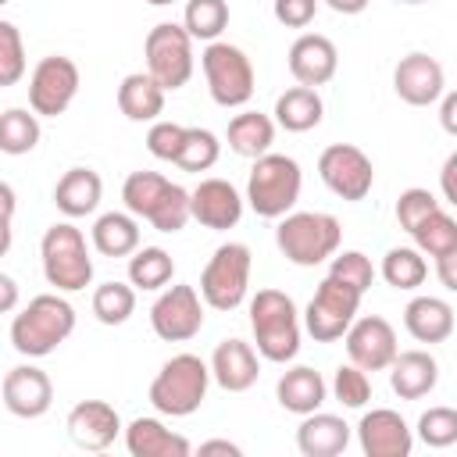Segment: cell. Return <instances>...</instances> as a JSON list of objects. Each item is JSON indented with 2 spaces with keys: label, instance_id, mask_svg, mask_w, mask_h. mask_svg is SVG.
Here are the masks:
<instances>
[{
  "label": "cell",
  "instance_id": "5",
  "mask_svg": "<svg viewBox=\"0 0 457 457\" xmlns=\"http://www.w3.org/2000/svg\"><path fill=\"white\" fill-rule=\"evenodd\" d=\"M39 257L46 282L57 286L61 293H79L93 282V257L86 250V236L68 221H57L43 232Z\"/></svg>",
  "mask_w": 457,
  "mask_h": 457
},
{
  "label": "cell",
  "instance_id": "24",
  "mask_svg": "<svg viewBox=\"0 0 457 457\" xmlns=\"http://www.w3.org/2000/svg\"><path fill=\"white\" fill-rule=\"evenodd\" d=\"M100 193H104V182L93 168H68L54 186V204L68 218H86L96 211Z\"/></svg>",
  "mask_w": 457,
  "mask_h": 457
},
{
  "label": "cell",
  "instance_id": "18",
  "mask_svg": "<svg viewBox=\"0 0 457 457\" xmlns=\"http://www.w3.org/2000/svg\"><path fill=\"white\" fill-rule=\"evenodd\" d=\"M64 428L79 450H107L114 443V436L121 432V418L104 400H82L68 411Z\"/></svg>",
  "mask_w": 457,
  "mask_h": 457
},
{
  "label": "cell",
  "instance_id": "35",
  "mask_svg": "<svg viewBox=\"0 0 457 457\" xmlns=\"http://www.w3.org/2000/svg\"><path fill=\"white\" fill-rule=\"evenodd\" d=\"M428 275V264L421 257V250H411V246H393L386 257H382V278L393 286V289H418Z\"/></svg>",
  "mask_w": 457,
  "mask_h": 457
},
{
  "label": "cell",
  "instance_id": "53",
  "mask_svg": "<svg viewBox=\"0 0 457 457\" xmlns=\"http://www.w3.org/2000/svg\"><path fill=\"white\" fill-rule=\"evenodd\" d=\"M0 289H4V300H0V307H4V311H11V307H14V296H18V286H14V278H11V275H0Z\"/></svg>",
  "mask_w": 457,
  "mask_h": 457
},
{
  "label": "cell",
  "instance_id": "36",
  "mask_svg": "<svg viewBox=\"0 0 457 457\" xmlns=\"http://www.w3.org/2000/svg\"><path fill=\"white\" fill-rule=\"evenodd\" d=\"M182 25L193 39L214 43L228 25V4L225 0H189L186 14H182Z\"/></svg>",
  "mask_w": 457,
  "mask_h": 457
},
{
  "label": "cell",
  "instance_id": "32",
  "mask_svg": "<svg viewBox=\"0 0 457 457\" xmlns=\"http://www.w3.org/2000/svg\"><path fill=\"white\" fill-rule=\"evenodd\" d=\"M171 186H175V182H168V179L157 175V171H132V175L125 179V186H121V200H125V207H129L136 218H146V221H150V218L161 211V204L168 200Z\"/></svg>",
  "mask_w": 457,
  "mask_h": 457
},
{
  "label": "cell",
  "instance_id": "3",
  "mask_svg": "<svg viewBox=\"0 0 457 457\" xmlns=\"http://www.w3.org/2000/svg\"><path fill=\"white\" fill-rule=\"evenodd\" d=\"M211 378H214L211 364H204L196 353H175L171 361H164V368L150 382V403L157 414L189 418L204 403Z\"/></svg>",
  "mask_w": 457,
  "mask_h": 457
},
{
  "label": "cell",
  "instance_id": "30",
  "mask_svg": "<svg viewBox=\"0 0 457 457\" xmlns=\"http://www.w3.org/2000/svg\"><path fill=\"white\" fill-rule=\"evenodd\" d=\"M275 143V121L261 111H243L228 121V146L239 157H264Z\"/></svg>",
  "mask_w": 457,
  "mask_h": 457
},
{
  "label": "cell",
  "instance_id": "28",
  "mask_svg": "<svg viewBox=\"0 0 457 457\" xmlns=\"http://www.w3.org/2000/svg\"><path fill=\"white\" fill-rule=\"evenodd\" d=\"M325 393H328L325 378H321L314 368H307V364L289 368V371L278 378V386H275V396H278V403H282L289 414H314V411L325 403Z\"/></svg>",
  "mask_w": 457,
  "mask_h": 457
},
{
  "label": "cell",
  "instance_id": "12",
  "mask_svg": "<svg viewBox=\"0 0 457 457\" xmlns=\"http://www.w3.org/2000/svg\"><path fill=\"white\" fill-rule=\"evenodd\" d=\"M79 93V68L64 54H50L32 68L29 79V107L43 118H57L71 107Z\"/></svg>",
  "mask_w": 457,
  "mask_h": 457
},
{
  "label": "cell",
  "instance_id": "21",
  "mask_svg": "<svg viewBox=\"0 0 457 457\" xmlns=\"http://www.w3.org/2000/svg\"><path fill=\"white\" fill-rule=\"evenodd\" d=\"M211 375L225 393H246L261 375L253 346L243 339H221L211 353Z\"/></svg>",
  "mask_w": 457,
  "mask_h": 457
},
{
  "label": "cell",
  "instance_id": "43",
  "mask_svg": "<svg viewBox=\"0 0 457 457\" xmlns=\"http://www.w3.org/2000/svg\"><path fill=\"white\" fill-rule=\"evenodd\" d=\"M439 211V200L428 193V189H403L400 193V200H396V221H400V228L403 232H414L428 214H436Z\"/></svg>",
  "mask_w": 457,
  "mask_h": 457
},
{
  "label": "cell",
  "instance_id": "23",
  "mask_svg": "<svg viewBox=\"0 0 457 457\" xmlns=\"http://www.w3.org/2000/svg\"><path fill=\"white\" fill-rule=\"evenodd\" d=\"M125 446L132 457H189L193 453L189 439L164 428L157 418H136L125 428Z\"/></svg>",
  "mask_w": 457,
  "mask_h": 457
},
{
  "label": "cell",
  "instance_id": "44",
  "mask_svg": "<svg viewBox=\"0 0 457 457\" xmlns=\"http://www.w3.org/2000/svg\"><path fill=\"white\" fill-rule=\"evenodd\" d=\"M328 275L343 278L346 286H353V289H361V293H368L371 282H375V268H371V261H368L361 250H343V253H336Z\"/></svg>",
  "mask_w": 457,
  "mask_h": 457
},
{
  "label": "cell",
  "instance_id": "39",
  "mask_svg": "<svg viewBox=\"0 0 457 457\" xmlns=\"http://www.w3.org/2000/svg\"><path fill=\"white\" fill-rule=\"evenodd\" d=\"M218 154H221V143L211 129H186V139H182L175 164L182 171H207V168H214Z\"/></svg>",
  "mask_w": 457,
  "mask_h": 457
},
{
  "label": "cell",
  "instance_id": "51",
  "mask_svg": "<svg viewBox=\"0 0 457 457\" xmlns=\"http://www.w3.org/2000/svg\"><path fill=\"white\" fill-rule=\"evenodd\" d=\"M200 453H228V457H239L243 450L236 443H228V439H207V443H200Z\"/></svg>",
  "mask_w": 457,
  "mask_h": 457
},
{
  "label": "cell",
  "instance_id": "45",
  "mask_svg": "<svg viewBox=\"0 0 457 457\" xmlns=\"http://www.w3.org/2000/svg\"><path fill=\"white\" fill-rule=\"evenodd\" d=\"M182 139H186V125L179 121H154L150 132H146V150L157 157V161H179V150H182Z\"/></svg>",
  "mask_w": 457,
  "mask_h": 457
},
{
  "label": "cell",
  "instance_id": "33",
  "mask_svg": "<svg viewBox=\"0 0 457 457\" xmlns=\"http://www.w3.org/2000/svg\"><path fill=\"white\" fill-rule=\"evenodd\" d=\"M175 275V261L161 246H143L129 257V282L136 289H164Z\"/></svg>",
  "mask_w": 457,
  "mask_h": 457
},
{
  "label": "cell",
  "instance_id": "1",
  "mask_svg": "<svg viewBox=\"0 0 457 457\" xmlns=\"http://www.w3.org/2000/svg\"><path fill=\"white\" fill-rule=\"evenodd\" d=\"M71 332H75V307L57 293H39L11 321V343L25 357L54 353Z\"/></svg>",
  "mask_w": 457,
  "mask_h": 457
},
{
  "label": "cell",
  "instance_id": "11",
  "mask_svg": "<svg viewBox=\"0 0 457 457\" xmlns=\"http://www.w3.org/2000/svg\"><path fill=\"white\" fill-rule=\"evenodd\" d=\"M318 175L321 182L339 196V200H364L371 193V182H375V168H371V157L353 146V143H332L321 150L318 157Z\"/></svg>",
  "mask_w": 457,
  "mask_h": 457
},
{
  "label": "cell",
  "instance_id": "55",
  "mask_svg": "<svg viewBox=\"0 0 457 457\" xmlns=\"http://www.w3.org/2000/svg\"><path fill=\"white\" fill-rule=\"evenodd\" d=\"M393 4H428V0H393Z\"/></svg>",
  "mask_w": 457,
  "mask_h": 457
},
{
  "label": "cell",
  "instance_id": "49",
  "mask_svg": "<svg viewBox=\"0 0 457 457\" xmlns=\"http://www.w3.org/2000/svg\"><path fill=\"white\" fill-rule=\"evenodd\" d=\"M439 125H443V132L457 136V89L443 96V104H439Z\"/></svg>",
  "mask_w": 457,
  "mask_h": 457
},
{
  "label": "cell",
  "instance_id": "40",
  "mask_svg": "<svg viewBox=\"0 0 457 457\" xmlns=\"http://www.w3.org/2000/svg\"><path fill=\"white\" fill-rule=\"evenodd\" d=\"M418 439L432 450L453 446L457 443V411L453 407H428L418 418Z\"/></svg>",
  "mask_w": 457,
  "mask_h": 457
},
{
  "label": "cell",
  "instance_id": "27",
  "mask_svg": "<svg viewBox=\"0 0 457 457\" xmlns=\"http://www.w3.org/2000/svg\"><path fill=\"white\" fill-rule=\"evenodd\" d=\"M164 86L150 71H132L118 86V107L129 121H154L164 111Z\"/></svg>",
  "mask_w": 457,
  "mask_h": 457
},
{
  "label": "cell",
  "instance_id": "14",
  "mask_svg": "<svg viewBox=\"0 0 457 457\" xmlns=\"http://www.w3.org/2000/svg\"><path fill=\"white\" fill-rule=\"evenodd\" d=\"M346 357L364 368V371H386L393 361H396V332L386 318L378 314H368V318H357L350 328H346Z\"/></svg>",
  "mask_w": 457,
  "mask_h": 457
},
{
  "label": "cell",
  "instance_id": "17",
  "mask_svg": "<svg viewBox=\"0 0 457 457\" xmlns=\"http://www.w3.org/2000/svg\"><path fill=\"white\" fill-rule=\"evenodd\" d=\"M393 89L403 104L411 107H428L443 96V64L421 50L400 57L396 71H393Z\"/></svg>",
  "mask_w": 457,
  "mask_h": 457
},
{
  "label": "cell",
  "instance_id": "19",
  "mask_svg": "<svg viewBox=\"0 0 457 457\" xmlns=\"http://www.w3.org/2000/svg\"><path fill=\"white\" fill-rule=\"evenodd\" d=\"M339 68V54H336V43L328 36H318V32H303L300 39H293L289 46V75L300 82V86H325Z\"/></svg>",
  "mask_w": 457,
  "mask_h": 457
},
{
  "label": "cell",
  "instance_id": "2",
  "mask_svg": "<svg viewBox=\"0 0 457 457\" xmlns=\"http://www.w3.org/2000/svg\"><path fill=\"white\" fill-rule=\"evenodd\" d=\"M250 328H253L257 353L264 361L286 364L296 357L300 318H296V303L282 289H257V296L250 300Z\"/></svg>",
  "mask_w": 457,
  "mask_h": 457
},
{
  "label": "cell",
  "instance_id": "29",
  "mask_svg": "<svg viewBox=\"0 0 457 457\" xmlns=\"http://www.w3.org/2000/svg\"><path fill=\"white\" fill-rule=\"evenodd\" d=\"M321 114H325V104L314 86H293L275 100V121L286 132H307L321 121Z\"/></svg>",
  "mask_w": 457,
  "mask_h": 457
},
{
  "label": "cell",
  "instance_id": "34",
  "mask_svg": "<svg viewBox=\"0 0 457 457\" xmlns=\"http://www.w3.org/2000/svg\"><path fill=\"white\" fill-rule=\"evenodd\" d=\"M36 143H39V118H36V111L29 114L25 107H7L4 118H0V150L18 157V154L36 150Z\"/></svg>",
  "mask_w": 457,
  "mask_h": 457
},
{
  "label": "cell",
  "instance_id": "42",
  "mask_svg": "<svg viewBox=\"0 0 457 457\" xmlns=\"http://www.w3.org/2000/svg\"><path fill=\"white\" fill-rule=\"evenodd\" d=\"M25 71L21 32L14 21H0V86H14Z\"/></svg>",
  "mask_w": 457,
  "mask_h": 457
},
{
  "label": "cell",
  "instance_id": "54",
  "mask_svg": "<svg viewBox=\"0 0 457 457\" xmlns=\"http://www.w3.org/2000/svg\"><path fill=\"white\" fill-rule=\"evenodd\" d=\"M146 4H154V7H164V4H171V0H146Z\"/></svg>",
  "mask_w": 457,
  "mask_h": 457
},
{
  "label": "cell",
  "instance_id": "15",
  "mask_svg": "<svg viewBox=\"0 0 457 457\" xmlns=\"http://www.w3.org/2000/svg\"><path fill=\"white\" fill-rule=\"evenodd\" d=\"M4 407L14 414V418H43L54 403V382L43 368H32V364H18L4 375Z\"/></svg>",
  "mask_w": 457,
  "mask_h": 457
},
{
  "label": "cell",
  "instance_id": "37",
  "mask_svg": "<svg viewBox=\"0 0 457 457\" xmlns=\"http://www.w3.org/2000/svg\"><path fill=\"white\" fill-rule=\"evenodd\" d=\"M132 311H136V289L132 286H125V282H104V286H96V293H93V314H96V321L121 325V321L132 318Z\"/></svg>",
  "mask_w": 457,
  "mask_h": 457
},
{
  "label": "cell",
  "instance_id": "38",
  "mask_svg": "<svg viewBox=\"0 0 457 457\" xmlns=\"http://www.w3.org/2000/svg\"><path fill=\"white\" fill-rule=\"evenodd\" d=\"M411 236H414V243H418L421 253H428V257H443L446 250L457 246V221H453L446 211H436V214H428Z\"/></svg>",
  "mask_w": 457,
  "mask_h": 457
},
{
  "label": "cell",
  "instance_id": "31",
  "mask_svg": "<svg viewBox=\"0 0 457 457\" xmlns=\"http://www.w3.org/2000/svg\"><path fill=\"white\" fill-rule=\"evenodd\" d=\"M93 246L104 257H129V253H136L139 250V225H136L132 211L129 214H121V211L100 214L96 225H93Z\"/></svg>",
  "mask_w": 457,
  "mask_h": 457
},
{
  "label": "cell",
  "instance_id": "46",
  "mask_svg": "<svg viewBox=\"0 0 457 457\" xmlns=\"http://www.w3.org/2000/svg\"><path fill=\"white\" fill-rule=\"evenodd\" d=\"M271 11L286 29H307L318 14V0H275Z\"/></svg>",
  "mask_w": 457,
  "mask_h": 457
},
{
  "label": "cell",
  "instance_id": "10",
  "mask_svg": "<svg viewBox=\"0 0 457 457\" xmlns=\"http://www.w3.org/2000/svg\"><path fill=\"white\" fill-rule=\"evenodd\" d=\"M146 54V71L164 86V89H182L193 75V36L186 32V25L175 21H161L146 32L143 43Z\"/></svg>",
  "mask_w": 457,
  "mask_h": 457
},
{
  "label": "cell",
  "instance_id": "47",
  "mask_svg": "<svg viewBox=\"0 0 457 457\" xmlns=\"http://www.w3.org/2000/svg\"><path fill=\"white\" fill-rule=\"evenodd\" d=\"M436 275H439V282H443L450 293H457V246L446 250L443 257H436Z\"/></svg>",
  "mask_w": 457,
  "mask_h": 457
},
{
  "label": "cell",
  "instance_id": "8",
  "mask_svg": "<svg viewBox=\"0 0 457 457\" xmlns=\"http://www.w3.org/2000/svg\"><path fill=\"white\" fill-rule=\"evenodd\" d=\"M361 289L346 286L336 275H325L303 311L307 332L314 336V343H336L346 336V328L357 321V307H361Z\"/></svg>",
  "mask_w": 457,
  "mask_h": 457
},
{
  "label": "cell",
  "instance_id": "7",
  "mask_svg": "<svg viewBox=\"0 0 457 457\" xmlns=\"http://www.w3.org/2000/svg\"><path fill=\"white\" fill-rule=\"evenodd\" d=\"M200 68L218 107H243L253 96V64L239 46L218 39L207 43V50L200 54Z\"/></svg>",
  "mask_w": 457,
  "mask_h": 457
},
{
  "label": "cell",
  "instance_id": "4",
  "mask_svg": "<svg viewBox=\"0 0 457 457\" xmlns=\"http://www.w3.org/2000/svg\"><path fill=\"white\" fill-rule=\"evenodd\" d=\"M339 239H343V228L325 211H293L275 228V243H278L282 257L300 268H314V264L336 257Z\"/></svg>",
  "mask_w": 457,
  "mask_h": 457
},
{
  "label": "cell",
  "instance_id": "52",
  "mask_svg": "<svg viewBox=\"0 0 457 457\" xmlns=\"http://www.w3.org/2000/svg\"><path fill=\"white\" fill-rule=\"evenodd\" d=\"M336 14H361L368 7V0H325Z\"/></svg>",
  "mask_w": 457,
  "mask_h": 457
},
{
  "label": "cell",
  "instance_id": "9",
  "mask_svg": "<svg viewBox=\"0 0 457 457\" xmlns=\"http://www.w3.org/2000/svg\"><path fill=\"white\" fill-rule=\"evenodd\" d=\"M250 286V246L221 243L200 275V296L214 311H236Z\"/></svg>",
  "mask_w": 457,
  "mask_h": 457
},
{
  "label": "cell",
  "instance_id": "41",
  "mask_svg": "<svg viewBox=\"0 0 457 457\" xmlns=\"http://www.w3.org/2000/svg\"><path fill=\"white\" fill-rule=\"evenodd\" d=\"M332 393L343 407H364L371 400V382H368V371L357 368L353 361L350 364H339L336 368V378H332Z\"/></svg>",
  "mask_w": 457,
  "mask_h": 457
},
{
  "label": "cell",
  "instance_id": "6",
  "mask_svg": "<svg viewBox=\"0 0 457 457\" xmlns=\"http://www.w3.org/2000/svg\"><path fill=\"white\" fill-rule=\"evenodd\" d=\"M300 164L286 154H264L253 161V171L246 179V200L261 218H286L293 204L300 200Z\"/></svg>",
  "mask_w": 457,
  "mask_h": 457
},
{
  "label": "cell",
  "instance_id": "48",
  "mask_svg": "<svg viewBox=\"0 0 457 457\" xmlns=\"http://www.w3.org/2000/svg\"><path fill=\"white\" fill-rule=\"evenodd\" d=\"M439 189H443V196L457 207V150L443 161V171H439Z\"/></svg>",
  "mask_w": 457,
  "mask_h": 457
},
{
  "label": "cell",
  "instance_id": "25",
  "mask_svg": "<svg viewBox=\"0 0 457 457\" xmlns=\"http://www.w3.org/2000/svg\"><path fill=\"white\" fill-rule=\"evenodd\" d=\"M403 328L418 343H443L453 336V307L439 296H414L403 307Z\"/></svg>",
  "mask_w": 457,
  "mask_h": 457
},
{
  "label": "cell",
  "instance_id": "16",
  "mask_svg": "<svg viewBox=\"0 0 457 457\" xmlns=\"http://www.w3.org/2000/svg\"><path fill=\"white\" fill-rule=\"evenodd\" d=\"M357 439L368 457H411V450H414V432L389 407L368 411L357 425Z\"/></svg>",
  "mask_w": 457,
  "mask_h": 457
},
{
  "label": "cell",
  "instance_id": "22",
  "mask_svg": "<svg viewBox=\"0 0 457 457\" xmlns=\"http://www.w3.org/2000/svg\"><path fill=\"white\" fill-rule=\"evenodd\" d=\"M436 382H439V364L425 350L396 353V361L389 364V386L400 400H421L436 389Z\"/></svg>",
  "mask_w": 457,
  "mask_h": 457
},
{
  "label": "cell",
  "instance_id": "13",
  "mask_svg": "<svg viewBox=\"0 0 457 457\" xmlns=\"http://www.w3.org/2000/svg\"><path fill=\"white\" fill-rule=\"evenodd\" d=\"M150 328L164 343H186L204 328V307L200 293L193 286H171L164 289L150 307Z\"/></svg>",
  "mask_w": 457,
  "mask_h": 457
},
{
  "label": "cell",
  "instance_id": "50",
  "mask_svg": "<svg viewBox=\"0 0 457 457\" xmlns=\"http://www.w3.org/2000/svg\"><path fill=\"white\" fill-rule=\"evenodd\" d=\"M0 196H4V250L11 246V218H14V189L11 182L0 186Z\"/></svg>",
  "mask_w": 457,
  "mask_h": 457
},
{
  "label": "cell",
  "instance_id": "20",
  "mask_svg": "<svg viewBox=\"0 0 457 457\" xmlns=\"http://www.w3.org/2000/svg\"><path fill=\"white\" fill-rule=\"evenodd\" d=\"M189 200H193V218H196L204 228L221 232V228L239 225V218H243V196H239L236 186L225 182V179H204V182L189 193Z\"/></svg>",
  "mask_w": 457,
  "mask_h": 457
},
{
  "label": "cell",
  "instance_id": "26",
  "mask_svg": "<svg viewBox=\"0 0 457 457\" xmlns=\"http://www.w3.org/2000/svg\"><path fill=\"white\" fill-rule=\"evenodd\" d=\"M350 443V425L336 414H303V425L296 428V446L303 457H336Z\"/></svg>",
  "mask_w": 457,
  "mask_h": 457
}]
</instances>
